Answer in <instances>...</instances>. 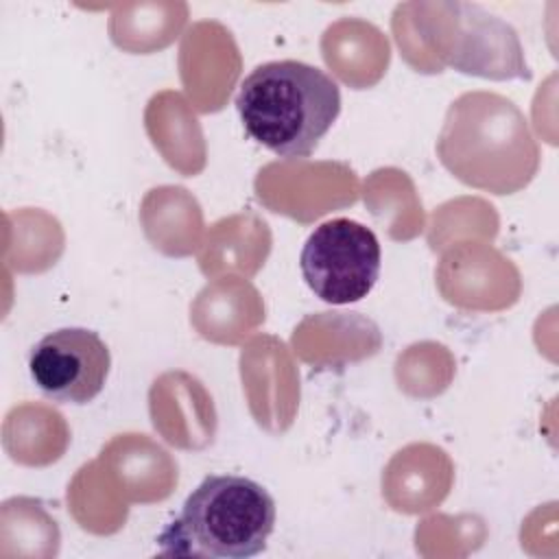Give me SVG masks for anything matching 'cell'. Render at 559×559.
Returning <instances> with one entry per match:
<instances>
[{
  "label": "cell",
  "instance_id": "1",
  "mask_svg": "<svg viewBox=\"0 0 559 559\" xmlns=\"http://www.w3.org/2000/svg\"><path fill=\"white\" fill-rule=\"evenodd\" d=\"M236 109L245 131L277 157H308L341 114V87L317 66L269 61L245 76Z\"/></svg>",
  "mask_w": 559,
  "mask_h": 559
},
{
  "label": "cell",
  "instance_id": "2",
  "mask_svg": "<svg viewBox=\"0 0 559 559\" xmlns=\"http://www.w3.org/2000/svg\"><path fill=\"white\" fill-rule=\"evenodd\" d=\"M439 155L461 181L509 194L531 181L539 153L522 111L498 94L474 92L452 103Z\"/></svg>",
  "mask_w": 559,
  "mask_h": 559
},
{
  "label": "cell",
  "instance_id": "3",
  "mask_svg": "<svg viewBox=\"0 0 559 559\" xmlns=\"http://www.w3.org/2000/svg\"><path fill=\"white\" fill-rule=\"evenodd\" d=\"M275 515V500L260 483L238 474H210L157 542L175 555L249 559L266 548Z\"/></svg>",
  "mask_w": 559,
  "mask_h": 559
},
{
  "label": "cell",
  "instance_id": "4",
  "mask_svg": "<svg viewBox=\"0 0 559 559\" xmlns=\"http://www.w3.org/2000/svg\"><path fill=\"white\" fill-rule=\"evenodd\" d=\"M382 266L376 234L358 221L332 218L314 227L299 253L306 286L325 304L343 306L371 293Z\"/></svg>",
  "mask_w": 559,
  "mask_h": 559
},
{
  "label": "cell",
  "instance_id": "5",
  "mask_svg": "<svg viewBox=\"0 0 559 559\" xmlns=\"http://www.w3.org/2000/svg\"><path fill=\"white\" fill-rule=\"evenodd\" d=\"M111 354L98 332L59 328L28 352V371L37 389L59 404H87L107 382Z\"/></svg>",
  "mask_w": 559,
  "mask_h": 559
}]
</instances>
